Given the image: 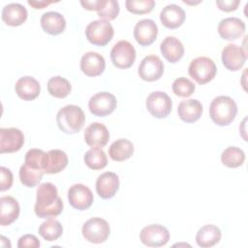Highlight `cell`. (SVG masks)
<instances>
[{"label":"cell","instance_id":"obj_1","mask_svg":"<svg viewBox=\"0 0 248 248\" xmlns=\"http://www.w3.org/2000/svg\"><path fill=\"white\" fill-rule=\"evenodd\" d=\"M35 214L39 218L49 219L56 217L63 211V202L58 196L57 188L51 182H45L37 189Z\"/></svg>","mask_w":248,"mask_h":248},{"label":"cell","instance_id":"obj_2","mask_svg":"<svg viewBox=\"0 0 248 248\" xmlns=\"http://www.w3.org/2000/svg\"><path fill=\"white\" fill-rule=\"evenodd\" d=\"M237 113L236 103L229 96H218L214 98L209 106L211 120L218 126L231 124Z\"/></svg>","mask_w":248,"mask_h":248},{"label":"cell","instance_id":"obj_3","mask_svg":"<svg viewBox=\"0 0 248 248\" xmlns=\"http://www.w3.org/2000/svg\"><path fill=\"white\" fill-rule=\"evenodd\" d=\"M85 121V115L80 107L67 105L60 108L56 114L58 128L65 134H76L81 130Z\"/></svg>","mask_w":248,"mask_h":248},{"label":"cell","instance_id":"obj_4","mask_svg":"<svg viewBox=\"0 0 248 248\" xmlns=\"http://www.w3.org/2000/svg\"><path fill=\"white\" fill-rule=\"evenodd\" d=\"M217 68L214 61L206 56H200L193 59L189 65L190 77L199 84H205L211 81L216 76Z\"/></svg>","mask_w":248,"mask_h":248},{"label":"cell","instance_id":"obj_5","mask_svg":"<svg viewBox=\"0 0 248 248\" xmlns=\"http://www.w3.org/2000/svg\"><path fill=\"white\" fill-rule=\"evenodd\" d=\"M114 30L108 20L97 19L91 21L85 28L86 39L95 46H105L112 39Z\"/></svg>","mask_w":248,"mask_h":248},{"label":"cell","instance_id":"obj_6","mask_svg":"<svg viewBox=\"0 0 248 248\" xmlns=\"http://www.w3.org/2000/svg\"><path fill=\"white\" fill-rule=\"evenodd\" d=\"M81 232L85 240L91 243L99 244L105 242L110 233L108 223L100 217L88 219L82 226Z\"/></svg>","mask_w":248,"mask_h":248},{"label":"cell","instance_id":"obj_7","mask_svg":"<svg viewBox=\"0 0 248 248\" xmlns=\"http://www.w3.org/2000/svg\"><path fill=\"white\" fill-rule=\"evenodd\" d=\"M110 59L116 68L128 69L136 60L135 47L130 42L121 40L112 46L110 50Z\"/></svg>","mask_w":248,"mask_h":248},{"label":"cell","instance_id":"obj_8","mask_svg":"<svg viewBox=\"0 0 248 248\" xmlns=\"http://www.w3.org/2000/svg\"><path fill=\"white\" fill-rule=\"evenodd\" d=\"M145 106L148 112L155 118H165L171 111L172 101L166 92L154 91L147 96Z\"/></svg>","mask_w":248,"mask_h":248},{"label":"cell","instance_id":"obj_9","mask_svg":"<svg viewBox=\"0 0 248 248\" xmlns=\"http://www.w3.org/2000/svg\"><path fill=\"white\" fill-rule=\"evenodd\" d=\"M117 101L114 95L109 92L103 91L93 95L88 102V108L90 112L99 117H104L116 108Z\"/></svg>","mask_w":248,"mask_h":248},{"label":"cell","instance_id":"obj_10","mask_svg":"<svg viewBox=\"0 0 248 248\" xmlns=\"http://www.w3.org/2000/svg\"><path fill=\"white\" fill-rule=\"evenodd\" d=\"M142 244L148 247H161L170 240L169 230L160 224H151L142 228L140 233Z\"/></svg>","mask_w":248,"mask_h":248},{"label":"cell","instance_id":"obj_11","mask_svg":"<svg viewBox=\"0 0 248 248\" xmlns=\"http://www.w3.org/2000/svg\"><path fill=\"white\" fill-rule=\"evenodd\" d=\"M164 63L157 55H147L145 56L139 68L138 74L142 80L145 81H155L158 80L164 74Z\"/></svg>","mask_w":248,"mask_h":248},{"label":"cell","instance_id":"obj_12","mask_svg":"<svg viewBox=\"0 0 248 248\" xmlns=\"http://www.w3.org/2000/svg\"><path fill=\"white\" fill-rule=\"evenodd\" d=\"M68 201L75 209L86 210L92 205L94 197L93 193L87 186L77 183L69 188Z\"/></svg>","mask_w":248,"mask_h":248},{"label":"cell","instance_id":"obj_13","mask_svg":"<svg viewBox=\"0 0 248 248\" xmlns=\"http://www.w3.org/2000/svg\"><path fill=\"white\" fill-rule=\"evenodd\" d=\"M221 59L225 68L235 72L243 67L247 59V54L241 46L234 44H229L223 48Z\"/></svg>","mask_w":248,"mask_h":248},{"label":"cell","instance_id":"obj_14","mask_svg":"<svg viewBox=\"0 0 248 248\" xmlns=\"http://www.w3.org/2000/svg\"><path fill=\"white\" fill-rule=\"evenodd\" d=\"M24 143V135L17 128L0 129V153L18 151Z\"/></svg>","mask_w":248,"mask_h":248},{"label":"cell","instance_id":"obj_15","mask_svg":"<svg viewBox=\"0 0 248 248\" xmlns=\"http://www.w3.org/2000/svg\"><path fill=\"white\" fill-rule=\"evenodd\" d=\"M158 35V26L154 20L144 18L137 22L134 27V37L141 46H147L154 43Z\"/></svg>","mask_w":248,"mask_h":248},{"label":"cell","instance_id":"obj_16","mask_svg":"<svg viewBox=\"0 0 248 248\" xmlns=\"http://www.w3.org/2000/svg\"><path fill=\"white\" fill-rule=\"evenodd\" d=\"M245 32V23L238 17L231 16L222 19L218 24L220 37L227 41H234L240 38Z\"/></svg>","mask_w":248,"mask_h":248},{"label":"cell","instance_id":"obj_17","mask_svg":"<svg viewBox=\"0 0 248 248\" xmlns=\"http://www.w3.org/2000/svg\"><path fill=\"white\" fill-rule=\"evenodd\" d=\"M119 189L118 175L112 171L103 172L96 180V191L99 197L108 200L114 197Z\"/></svg>","mask_w":248,"mask_h":248},{"label":"cell","instance_id":"obj_18","mask_svg":"<svg viewBox=\"0 0 248 248\" xmlns=\"http://www.w3.org/2000/svg\"><path fill=\"white\" fill-rule=\"evenodd\" d=\"M109 140L108 128L100 122H93L84 131V140L91 147H104Z\"/></svg>","mask_w":248,"mask_h":248},{"label":"cell","instance_id":"obj_19","mask_svg":"<svg viewBox=\"0 0 248 248\" xmlns=\"http://www.w3.org/2000/svg\"><path fill=\"white\" fill-rule=\"evenodd\" d=\"M105 58L95 51H88L80 59V70L87 77H98L105 71Z\"/></svg>","mask_w":248,"mask_h":248},{"label":"cell","instance_id":"obj_20","mask_svg":"<svg viewBox=\"0 0 248 248\" xmlns=\"http://www.w3.org/2000/svg\"><path fill=\"white\" fill-rule=\"evenodd\" d=\"M185 18L186 15L184 10L176 4L167 5L160 13V20L162 24L169 29L180 27L185 21Z\"/></svg>","mask_w":248,"mask_h":248},{"label":"cell","instance_id":"obj_21","mask_svg":"<svg viewBox=\"0 0 248 248\" xmlns=\"http://www.w3.org/2000/svg\"><path fill=\"white\" fill-rule=\"evenodd\" d=\"M15 90L21 100L32 101L39 96L41 86L36 78L30 76H25L17 79L15 85Z\"/></svg>","mask_w":248,"mask_h":248},{"label":"cell","instance_id":"obj_22","mask_svg":"<svg viewBox=\"0 0 248 248\" xmlns=\"http://www.w3.org/2000/svg\"><path fill=\"white\" fill-rule=\"evenodd\" d=\"M20 207L17 201L11 196L0 198V225L9 226L19 216Z\"/></svg>","mask_w":248,"mask_h":248},{"label":"cell","instance_id":"obj_23","mask_svg":"<svg viewBox=\"0 0 248 248\" xmlns=\"http://www.w3.org/2000/svg\"><path fill=\"white\" fill-rule=\"evenodd\" d=\"M2 20L9 26H19L27 19L26 8L19 3H10L6 5L1 13Z\"/></svg>","mask_w":248,"mask_h":248},{"label":"cell","instance_id":"obj_24","mask_svg":"<svg viewBox=\"0 0 248 248\" xmlns=\"http://www.w3.org/2000/svg\"><path fill=\"white\" fill-rule=\"evenodd\" d=\"M160 50L165 59L170 63L178 62L184 54V46L182 43L173 36H168L162 41Z\"/></svg>","mask_w":248,"mask_h":248},{"label":"cell","instance_id":"obj_25","mask_svg":"<svg viewBox=\"0 0 248 248\" xmlns=\"http://www.w3.org/2000/svg\"><path fill=\"white\" fill-rule=\"evenodd\" d=\"M177 113L182 121L186 123H194L202 116V105L196 99L181 101L177 108Z\"/></svg>","mask_w":248,"mask_h":248},{"label":"cell","instance_id":"obj_26","mask_svg":"<svg viewBox=\"0 0 248 248\" xmlns=\"http://www.w3.org/2000/svg\"><path fill=\"white\" fill-rule=\"evenodd\" d=\"M41 26L49 35H59L66 28L64 16L57 12H46L41 16Z\"/></svg>","mask_w":248,"mask_h":248},{"label":"cell","instance_id":"obj_27","mask_svg":"<svg viewBox=\"0 0 248 248\" xmlns=\"http://www.w3.org/2000/svg\"><path fill=\"white\" fill-rule=\"evenodd\" d=\"M220 229L212 224L202 226L196 234V242L200 247L208 248L216 245L221 239Z\"/></svg>","mask_w":248,"mask_h":248},{"label":"cell","instance_id":"obj_28","mask_svg":"<svg viewBox=\"0 0 248 248\" xmlns=\"http://www.w3.org/2000/svg\"><path fill=\"white\" fill-rule=\"evenodd\" d=\"M134 154V144L127 139H118L108 147L109 157L116 162H123Z\"/></svg>","mask_w":248,"mask_h":248},{"label":"cell","instance_id":"obj_29","mask_svg":"<svg viewBox=\"0 0 248 248\" xmlns=\"http://www.w3.org/2000/svg\"><path fill=\"white\" fill-rule=\"evenodd\" d=\"M46 156V164L45 168V173L53 174L63 170L69 162L67 154L60 149L49 150Z\"/></svg>","mask_w":248,"mask_h":248},{"label":"cell","instance_id":"obj_30","mask_svg":"<svg viewBox=\"0 0 248 248\" xmlns=\"http://www.w3.org/2000/svg\"><path fill=\"white\" fill-rule=\"evenodd\" d=\"M71 90L70 81L60 76L52 77L47 81V91L52 97L59 99L65 98L70 94Z\"/></svg>","mask_w":248,"mask_h":248},{"label":"cell","instance_id":"obj_31","mask_svg":"<svg viewBox=\"0 0 248 248\" xmlns=\"http://www.w3.org/2000/svg\"><path fill=\"white\" fill-rule=\"evenodd\" d=\"M38 232L45 240L54 241L62 235L63 227L59 221L49 218L40 225Z\"/></svg>","mask_w":248,"mask_h":248},{"label":"cell","instance_id":"obj_32","mask_svg":"<svg viewBox=\"0 0 248 248\" xmlns=\"http://www.w3.org/2000/svg\"><path fill=\"white\" fill-rule=\"evenodd\" d=\"M85 165L91 170H102L108 165V158L100 147H92L83 156Z\"/></svg>","mask_w":248,"mask_h":248},{"label":"cell","instance_id":"obj_33","mask_svg":"<svg viewBox=\"0 0 248 248\" xmlns=\"http://www.w3.org/2000/svg\"><path fill=\"white\" fill-rule=\"evenodd\" d=\"M245 161V153L236 146L227 147L221 154V162L228 168H238Z\"/></svg>","mask_w":248,"mask_h":248},{"label":"cell","instance_id":"obj_34","mask_svg":"<svg viewBox=\"0 0 248 248\" xmlns=\"http://www.w3.org/2000/svg\"><path fill=\"white\" fill-rule=\"evenodd\" d=\"M44 173L45 170L33 169L24 163L19 169V179L24 186L33 188L40 183Z\"/></svg>","mask_w":248,"mask_h":248},{"label":"cell","instance_id":"obj_35","mask_svg":"<svg viewBox=\"0 0 248 248\" xmlns=\"http://www.w3.org/2000/svg\"><path fill=\"white\" fill-rule=\"evenodd\" d=\"M46 156L47 153L43 151L42 149L32 148L26 152L24 163L33 169L45 170L46 164Z\"/></svg>","mask_w":248,"mask_h":248},{"label":"cell","instance_id":"obj_36","mask_svg":"<svg viewBox=\"0 0 248 248\" xmlns=\"http://www.w3.org/2000/svg\"><path fill=\"white\" fill-rule=\"evenodd\" d=\"M97 14L101 19H115L119 14V4L116 0H102Z\"/></svg>","mask_w":248,"mask_h":248},{"label":"cell","instance_id":"obj_37","mask_svg":"<svg viewBox=\"0 0 248 248\" xmlns=\"http://www.w3.org/2000/svg\"><path fill=\"white\" fill-rule=\"evenodd\" d=\"M173 93L178 97H189L195 92V84L187 78L180 77L172 82L171 85Z\"/></svg>","mask_w":248,"mask_h":248},{"label":"cell","instance_id":"obj_38","mask_svg":"<svg viewBox=\"0 0 248 248\" xmlns=\"http://www.w3.org/2000/svg\"><path fill=\"white\" fill-rule=\"evenodd\" d=\"M125 6L128 12L135 15H143L150 13L155 7L154 0H127Z\"/></svg>","mask_w":248,"mask_h":248},{"label":"cell","instance_id":"obj_39","mask_svg":"<svg viewBox=\"0 0 248 248\" xmlns=\"http://www.w3.org/2000/svg\"><path fill=\"white\" fill-rule=\"evenodd\" d=\"M0 190L3 192L10 189L14 180L12 171L5 167H0Z\"/></svg>","mask_w":248,"mask_h":248},{"label":"cell","instance_id":"obj_40","mask_svg":"<svg viewBox=\"0 0 248 248\" xmlns=\"http://www.w3.org/2000/svg\"><path fill=\"white\" fill-rule=\"evenodd\" d=\"M41 243L36 235L33 234H24L19 237L17 242L18 248H25V247H32V248H38L40 247Z\"/></svg>","mask_w":248,"mask_h":248},{"label":"cell","instance_id":"obj_41","mask_svg":"<svg viewBox=\"0 0 248 248\" xmlns=\"http://www.w3.org/2000/svg\"><path fill=\"white\" fill-rule=\"evenodd\" d=\"M239 0H217L216 5L217 7L224 12H232L235 11L239 5Z\"/></svg>","mask_w":248,"mask_h":248},{"label":"cell","instance_id":"obj_42","mask_svg":"<svg viewBox=\"0 0 248 248\" xmlns=\"http://www.w3.org/2000/svg\"><path fill=\"white\" fill-rule=\"evenodd\" d=\"M102 0H81V6L88 11H97L101 5Z\"/></svg>","mask_w":248,"mask_h":248},{"label":"cell","instance_id":"obj_43","mask_svg":"<svg viewBox=\"0 0 248 248\" xmlns=\"http://www.w3.org/2000/svg\"><path fill=\"white\" fill-rule=\"evenodd\" d=\"M28 5L33 7L34 9H44L46 6L52 4V1H46V0H28L27 1Z\"/></svg>","mask_w":248,"mask_h":248}]
</instances>
